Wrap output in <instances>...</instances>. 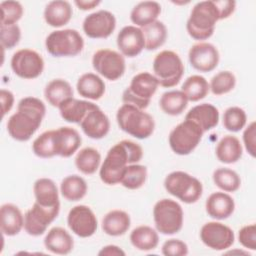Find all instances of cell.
I'll return each instance as SVG.
<instances>
[{"mask_svg": "<svg viewBox=\"0 0 256 256\" xmlns=\"http://www.w3.org/2000/svg\"><path fill=\"white\" fill-rule=\"evenodd\" d=\"M46 114L43 101L36 97H24L17 106V112L11 115L6 127L9 135L20 142L28 141L40 127Z\"/></svg>", "mask_w": 256, "mask_h": 256, "instance_id": "6da1fadb", "label": "cell"}, {"mask_svg": "<svg viewBox=\"0 0 256 256\" xmlns=\"http://www.w3.org/2000/svg\"><path fill=\"white\" fill-rule=\"evenodd\" d=\"M143 157L142 147L131 140H122L112 146L100 167L99 176L103 183L115 185L120 183L126 167L139 162Z\"/></svg>", "mask_w": 256, "mask_h": 256, "instance_id": "7a4b0ae2", "label": "cell"}, {"mask_svg": "<svg viewBox=\"0 0 256 256\" xmlns=\"http://www.w3.org/2000/svg\"><path fill=\"white\" fill-rule=\"evenodd\" d=\"M219 20V13L214 1H201L194 5L186 23L188 34L195 40L210 38Z\"/></svg>", "mask_w": 256, "mask_h": 256, "instance_id": "3957f363", "label": "cell"}, {"mask_svg": "<svg viewBox=\"0 0 256 256\" xmlns=\"http://www.w3.org/2000/svg\"><path fill=\"white\" fill-rule=\"evenodd\" d=\"M116 120L122 131L137 139H146L154 132L155 122L153 117L144 110L130 104H123L118 109Z\"/></svg>", "mask_w": 256, "mask_h": 256, "instance_id": "277c9868", "label": "cell"}, {"mask_svg": "<svg viewBox=\"0 0 256 256\" xmlns=\"http://www.w3.org/2000/svg\"><path fill=\"white\" fill-rule=\"evenodd\" d=\"M166 191L186 204L197 202L203 193L202 183L184 171H173L164 180Z\"/></svg>", "mask_w": 256, "mask_h": 256, "instance_id": "5b68a950", "label": "cell"}, {"mask_svg": "<svg viewBox=\"0 0 256 256\" xmlns=\"http://www.w3.org/2000/svg\"><path fill=\"white\" fill-rule=\"evenodd\" d=\"M184 69L180 56L171 50L159 52L153 60V75L159 85L165 88L176 86L184 74Z\"/></svg>", "mask_w": 256, "mask_h": 256, "instance_id": "8992f818", "label": "cell"}, {"mask_svg": "<svg viewBox=\"0 0 256 256\" xmlns=\"http://www.w3.org/2000/svg\"><path fill=\"white\" fill-rule=\"evenodd\" d=\"M158 86L159 83L153 74L140 72L131 79L130 85L124 90L122 101L124 104H130L144 110L149 106Z\"/></svg>", "mask_w": 256, "mask_h": 256, "instance_id": "52a82bcc", "label": "cell"}, {"mask_svg": "<svg viewBox=\"0 0 256 256\" xmlns=\"http://www.w3.org/2000/svg\"><path fill=\"white\" fill-rule=\"evenodd\" d=\"M153 219L158 232L164 235H173L182 229L183 209L178 202L164 198L154 205Z\"/></svg>", "mask_w": 256, "mask_h": 256, "instance_id": "ba28073f", "label": "cell"}, {"mask_svg": "<svg viewBox=\"0 0 256 256\" xmlns=\"http://www.w3.org/2000/svg\"><path fill=\"white\" fill-rule=\"evenodd\" d=\"M45 47L54 57H73L83 50L84 40L75 29L55 30L46 37Z\"/></svg>", "mask_w": 256, "mask_h": 256, "instance_id": "9c48e42d", "label": "cell"}, {"mask_svg": "<svg viewBox=\"0 0 256 256\" xmlns=\"http://www.w3.org/2000/svg\"><path fill=\"white\" fill-rule=\"evenodd\" d=\"M203 134L195 122L185 119L171 130L168 137L169 146L177 155H188L198 146Z\"/></svg>", "mask_w": 256, "mask_h": 256, "instance_id": "30bf717a", "label": "cell"}, {"mask_svg": "<svg viewBox=\"0 0 256 256\" xmlns=\"http://www.w3.org/2000/svg\"><path fill=\"white\" fill-rule=\"evenodd\" d=\"M92 66L94 70L110 81L121 78L126 69L124 56L111 49H100L93 54Z\"/></svg>", "mask_w": 256, "mask_h": 256, "instance_id": "8fae6325", "label": "cell"}, {"mask_svg": "<svg viewBox=\"0 0 256 256\" xmlns=\"http://www.w3.org/2000/svg\"><path fill=\"white\" fill-rule=\"evenodd\" d=\"M11 69L20 78L35 79L44 70V60L35 50L20 49L11 58Z\"/></svg>", "mask_w": 256, "mask_h": 256, "instance_id": "7c38bea8", "label": "cell"}, {"mask_svg": "<svg viewBox=\"0 0 256 256\" xmlns=\"http://www.w3.org/2000/svg\"><path fill=\"white\" fill-rule=\"evenodd\" d=\"M60 207H44L34 202L24 215V230L31 236L44 234L48 226L58 217Z\"/></svg>", "mask_w": 256, "mask_h": 256, "instance_id": "4fadbf2b", "label": "cell"}, {"mask_svg": "<svg viewBox=\"0 0 256 256\" xmlns=\"http://www.w3.org/2000/svg\"><path fill=\"white\" fill-rule=\"evenodd\" d=\"M200 239L205 246L212 250L221 251L230 248L235 240L233 230L217 221L205 223L200 230Z\"/></svg>", "mask_w": 256, "mask_h": 256, "instance_id": "5bb4252c", "label": "cell"}, {"mask_svg": "<svg viewBox=\"0 0 256 256\" xmlns=\"http://www.w3.org/2000/svg\"><path fill=\"white\" fill-rule=\"evenodd\" d=\"M67 224L69 229L81 238L91 237L98 226L94 212L86 205L74 206L68 213Z\"/></svg>", "mask_w": 256, "mask_h": 256, "instance_id": "9a60e30c", "label": "cell"}, {"mask_svg": "<svg viewBox=\"0 0 256 256\" xmlns=\"http://www.w3.org/2000/svg\"><path fill=\"white\" fill-rule=\"evenodd\" d=\"M82 28L89 38H108L116 28V18L110 11L99 10L85 17Z\"/></svg>", "mask_w": 256, "mask_h": 256, "instance_id": "2e32d148", "label": "cell"}, {"mask_svg": "<svg viewBox=\"0 0 256 256\" xmlns=\"http://www.w3.org/2000/svg\"><path fill=\"white\" fill-rule=\"evenodd\" d=\"M191 66L199 72L213 71L219 63L218 49L211 43L198 42L191 46L188 53Z\"/></svg>", "mask_w": 256, "mask_h": 256, "instance_id": "e0dca14e", "label": "cell"}, {"mask_svg": "<svg viewBox=\"0 0 256 256\" xmlns=\"http://www.w3.org/2000/svg\"><path fill=\"white\" fill-rule=\"evenodd\" d=\"M117 46L123 56L133 58L145 48V40L141 28L133 25L123 27L117 35Z\"/></svg>", "mask_w": 256, "mask_h": 256, "instance_id": "ac0fdd59", "label": "cell"}, {"mask_svg": "<svg viewBox=\"0 0 256 256\" xmlns=\"http://www.w3.org/2000/svg\"><path fill=\"white\" fill-rule=\"evenodd\" d=\"M80 127L84 134L91 139H102L110 130V121L108 116L98 107L90 110L83 120Z\"/></svg>", "mask_w": 256, "mask_h": 256, "instance_id": "d6986e66", "label": "cell"}, {"mask_svg": "<svg viewBox=\"0 0 256 256\" xmlns=\"http://www.w3.org/2000/svg\"><path fill=\"white\" fill-rule=\"evenodd\" d=\"M207 214L216 220H224L230 217L235 210L234 199L226 192H214L206 200Z\"/></svg>", "mask_w": 256, "mask_h": 256, "instance_id": "ffe728a7", "label": "cell"}, {"mask_svg": "<svg viewBox=\"0 0 256 256\" xmlns=\"http://www.w3.org/2000/svg\"><path fill=\"white\" fill-rule=\"evenodd\" d=\"M82 142L78 131L72 127H60L55 129V145L57 156L68 158L80 147Z\"/></svg>", "mask_w": 256, "mask_h": 256, "instance_id": "44dd1931", "label": "cell"}, {"mask_svg": "<svg viewBox=\"0 0 256 256\" xmlns=\"http://www.w3.org/2000/svg\"><path fill=\"white\" fill-rule=\"evenodd\" d=\"M185 119L195 122L203 132H207L217 126L219 111L210 103H202L192 107L187 112Z\"/></svg>", "mask_w": 256, "mask_h": 256, "instance_id": "7402d4cb", "label": "cell"}, {"mask_svg": "<svg viewBox=\"0 0 256 256\" xmlns=\"http://www.w3.org/2000/svg\"><path fill=\"white\" fill-rule=\"evenodd\" d=\"M45 248L54 254H69L74 247V240L67 230L62 227L51 228L44 238Z\"/></svg>", "mask_w": 256, "mask_h": 256, "instance_id": "603a6c76", "label": "cell"}, {"mask_svg": "<svg viewBox=\"0 0 256 256\" xmlns=\"http://www.w3.org/2000/svg\"><path fill=\"white\" fill-rule=\"evenodd\" d=\"M1 232L6 236H15L24 228V216L20 209L12 204L6 203L1 206Z\"/></svg>", "mask_w": 256, "mask_h": 256, "instance_id": "cb8c5ba5", "label": "cell"}, {"mask_svg": "<svg viewBox=\"0 0 256 256\" xmlns=\"http://www.w3.org/2000/svg\"><path fill=\"white\" fill-rule=\"evenodd\" d=\"M96 107H98V105L92 102L72 97L61 103L58 109L61 117L66 122L80 124L86 114Z\"/></svg>", "mask_w": 256, "mask_h": 256, "instance_id": "d4e9b609", "label": "cell"}, {"mask_svg": "<svg viewBox=\"0 0 256 256\" xmlns=\"http://www.w3.org/2000/svg\"><path fill=\"white\" fill-rule=\"evenodd\" d=\"M73 10L71 4L64 0H55L49 2L44 9L45 22L55 28L66 25L72 18Z\"/></svg>", "mask_w": 256, "mask_h": 256, "instance_id": "484cf974", "label": "cell"}, {"mask_svg": "<svg viewBox=\"0 0 256 256\" xmlns=\"http://www.w3.org/2000/svg\"><path fill=\"white\" fill-rule=\"evenodd\" d=\"M35 202L44 207H60L59 192L55 182L49 178H39L33 185Z\"/></svg>", "mask_w": 256, "mask_h": 256, "instance_id": "4316f807", "label": "cell"}, {"mask_svg": "<svg viewBox=\"0 0 256 256\" xmlns=\"http://www.w3.org/2000/svg\"><path fill=\"white\" fill-rule=\"evenodd\" d=\"M131 219L127 212L119 209L111 210L102 219L101 227L109 236H121L130 228Z\"/></svg>", "mask_w": 256, "mask_h": 256, "instance_id": "83f0119b", "label": "cell"}, {"mask_svg": "<svg viewBox=\"0 0 256 256\" xmlns=\"http://www.w3.org/2000/svg\"><path fill=\"white\" fill-rule=\"evenodd\" d=\"M77 92L80 96L90 99L99 100L105 93V83L95 73H85L81 75L76 84Z\"/></svg>", "mask_w": 256, "mask_h": 256, "instance_id": "f1b7e54d", "label": "cell"}, {"mask_svg": "<svg viewBox=\"0 0 256 256\" xmlns=\"http://www.w3.org/2000/svg\"><path fill=\"white\" fill-rule=\"evenodd\" d=\"M243 149L240 140L233 135H226L218 142L215 154L217 159L225 164H232L240 160Z\"/></svg>", "mask_w": 256, "mask_h": 256, "instance_id": "f546056e", "label": "cell"}, {"mask_svg": "<svg viewBox=\"0 0 256 256\" xmlns=\"http://www.w3.org/2000/svg\"><path fill=\"white\" fill-rule=\"evenodd\" d=\"M161 13V5L156 1H142L136 4L131 13L130 20L139 27H144L157 20Z\"/></svg>", "mask_w": 256, "mask_h": 256, "instance_id": "4dcf8cb0", "label": "cell"}, {"mask_svg": "<svg viewBox=\"0 0 256 256\" xmlns=\"http://www.w3.org/2000/svg\"><path fill=\"white\" fill-rule=\"evenodd\" d=\"M44 96L51 106L58 108L65 100L73 97V89L68 81L53 79L45 86Z\"/></svg>", "mask_w": 256, "mask_h": 256, "instance_id": "1f68e13d", "label": "cell"}, {"mask_svg": "<svg viewBox=\"0 0 256 256\" xmlns=\"http://www.w3.org/2000/svg\"><path fill=\"white\" fill-rule=\"evenodd\" d=\"M130 242L140 251H150L155 249L159 243V236L155 229L147 225H141L130 233Z\"/></svg>", "mask_w": 256, "mask_h": 256, "instance_id": "d6a6232c", "label": "cell"}, {"mask_svg": "<svg viewBox=\"0 0 256 256\" xmlns=\"http://www.w3.org/2000/svg\"><path fill=\"white\" fill-rule=\"evenodd\" d=\"M88 186L84 178L79 175L66 176L60 184V192L62 196L71 202L79 201L85 197Z\"/></svg>", "mask_w": 256, "mask_h": 256, "instance_id": "836d02e7", "label": "cell"}, {"mask_svg": "<svg viewBox=\"0 0 256 256\" xmlns=\"http://www.w3.org/2000/svg\"><path fill=\"white\" fill-rule=\"evenodd\" d=\"M188 99L181 90H171L162 94L159 100L161 110L170 116L180 115L187 107Z\"/></svg>", "mask_w": 256, "mask_h": 256, "instance_id": "e575fe53", "label": "cell"}, {"mask_svg": "<svg viewBox=\"0 0 256 256\" xmlns=\"http://www.w3.org/2000/svg\"><path fill=\"white\" fill-rule=\"evenodd\" d=\"M141 30L145 40V48L147 50H156L160 48L167 39V28L165 24L159 20L142 27Z\"/></svg>", "mask_w": 256, "mask_h": 256, "instance_id": "d590c367", "label": "cell"}, {"mask_svg": "<svg viewBox=\"0 0 256 256\" xmlns=\"http://www.w3.org/2000/svg\"><path fill=\"white\" fill-rule=\"evenodd\" d=\"M209 90L208 81L201 75L189 76L181 87V91L185 94L188 101L192 102H197L205 98Z\"/></svg>", "mask_w": 256, "mask_h": 256, "instance_id": "8d00e7d4", "label": "cell"}, {"mask_svg": "<svg viewBox=\"0 0 256 256\" xmlns=\"http://www.w3.org/2000/svg\"><path fill=\"white\" fill-rule=\"evenodd\" d=\"M101 155L98 150L93 147H85L81 149L75 157L76 168L85 175L94 174L100 165Z\"/></svg>", "mask_w": 256, "mask_h": 256, "instance_id": "74e56055", "label": "cell"}, {"mask_svg": "<svg viewBox=\"0 0 256 256\" xmlns=\"http://www.w3.org/2000/svg\"><path fill=\"white\" fill-rule=\"evenodd\" d=\"M213 182L224 192H235L241 186L240 176L232 169L218 168L213 172Z\"/></svg>", "mask_w": 256, "mask_h": 256, "instance_id": "f35d334b", "label": "cell"}, {"mask_svg": "<svg viewBox=\"0 0 256 256\" xmlns=\"http://www.w3.org/2000/svg\"><path fill=\"white\" fill-rule=\"evenodd\" d=\"M33 153L40 158H51L57 156L55 145V129L40 134L32 143Z\"/></svg>", "mask_w": 256, "mask_h": 256, "instance_id": "ab89813d", "label": "cell"}, {"mask_svg": "<svg viewBox=\"0 0 256 256\" xmlns=\"http://www.w3.org/2000/svg\"><path fill=\"white\" fill-rule=\"evenodd\" d=\"M147 179V168L140 164H129L123 174L120 184L127 189L136 190L142 187Z\"/></svg>", "mask_w": 256, "mask_h": 256, "instance_id": "60d3db41", "label": "cell"}, {"mask_svg": "<svg viewBox=\"0 0 256 256\" xmlns=\"http://www.w3.org/2000/svg\"><path fill=\"white\" fill-rule=\"evenodd\" d=\"M236 85V77L230 71H220L215 74L209 83V88L214 95L229 93Z\"/></svg>", "mask_w": 256, "mask_h": 256, "instance_id": "b9f144b4", "label": "cell"}, {"mask_svg": "<svg viewBox=\"0 0 256 256\" xmlns=\"http://www.w3.org/2000/svg\"><path fill=\"white\" fill-rule=\"evenodd\" d=\"M222 122L226 130L231 132H238L242 130L246 125V122H247L246 112L238 106L229 107L223 113Z\"/></svg>", "mask_w": 256, "mask_h": 256, "instance_id": "7bdbcfd3", "label": "cell"}, {"mask_svg": "<svg viewBox=\"0 0 256 256\" xmlns=\"http://www.w3.org/2000/svg\"><path fill=\"white\" fill-rule=\"evenodd\" d=\"M1 25L16 24L23 15V6L18 1H3L0 3Z\"/></svg>", "mask_w": 256, "mask_h": 256, "instance_id": "ee69618b", "label": "cell"}, {"mask_svg": "<svg viewBox=\"0 0 256 256\" xmlns=\"http://www.w3.org/2000/svg\"><path fill=\"white\" fill-rule=\"evenodd\" d=\"M21 39V29L17 24L1 25L0 40L3 49H12Z\"/></svg>", "mask_w": 256, "mask_h": 256, "instance_id": "f6af8a7d", "label": "cell"}, {"mask_svg": "<svg viewBox=\"0 0 256 256\" xmlns=\"http://www.w3.org/2000/svg\"><path fill=\"white\" fill-rule=\"evenodd\" d=\"M161 252L165 256H185L188 254V246L180 239H169L163 243Z\"/></svg>", "mask_w": 256, "mask_h": 256, "instance_id": "bcb514c9", "label": "cell"}, {"mask_svg": "<svg viewBox=\"0 0 256 256\" xmlns=\"http://www.w3.org/2000/svg\"><path fill=\"white\" fill-rule=\"evenodd\" d=\"M239 243L247 249H256V225L249 224L243 226L238 232Z\"/></svg>", "mask_w": 256, "mask_h": 256, "instance_id": "7dc6e473", "label": "cell"}, {"mask_svg": "<svg viewBox=\"0 0 256 256\" xmlns=\"http://www.w3.org/2000/svg\"><path fill=\"white\" fill-rule=\"evenodd\" d=\"M243 143L246 151L252 156H256V123L252 121L243 132Z\"/></svg>", "mask_w": 256, "mask_h": 256, "instance_id": "c3c4849f", "label": "cell"}, {"mask_svg": "<svg viewBox=\"0 0 256 256\" xmlns=\"http://www.w3.org/2000/svg\"><path fill=\"white\" fill-rule=\"evenodd\" d=\"M214 3L219 13V20L228 18L235 11V8H236L235 1L221 0V1H214Z\"/></svg>", "mask_w": 256, "mask_h": 256, "instance_id": "681fc988", "label": "cell"}, {"mask_svg": "<svg viewBox=\"0 0 256 256\" xmlns=\"http://www.w3.org/2000/svg\"><path fill=\"white\" fill-rule=\"evenodd\" d=\"M0 98H1V105H2V116L4 117L13 107L14 95L9 90L1 89Z\"/></svg>", "mask_w": 256, "mask_h": 256, "instance_id": "f907efd6", "label": "cell"}, {"mask_svg": "<svg viewBox=\"0 0 256 256\" xmlns=\"http://www.w3.org/2000/svg\"><path fill=\"white\" fill-rule=\"evenodd\" d=\"M98 255L100 256H124L125 252L116 245H107L104 246L99 252Z\"/></svg>", "mask_w": 256, "mask_h": 256, "instance_id": "816d5d0a", "label": "cell"}, {"mask_svg": "<svg viewBox=\"0 0 256 256\" xmlns=\"http://www.w3.org/2000/svg\"><path fill=\"white\" fill-rule=\"evenodd\" d=\"M101 3V1L99 0H75L74 4L83 11H87V10H91L95 7H97L99 4Z\"/></svg>", "mask_w": 256, "mask_h": 256, "instance_id": "f5cc1de1", "label": "cell"}, {"mask_svg": "<svg viewBox=\"0 0 256 256\" xmlns=\"http://www.w3.org/2000/svg\"><path fill=\"white\" fill-rule=\"evenodd\" d=\"M235 252H237V253H240V254H244V255H248L249 256V253L248 252H246V251H229V252H227V253H225V254H233V253H235Z\"/></svg>", "mask_w": 256, "mask_h": 256, "instance_id": "db71d44e", "label": "cell"}]
</instances>
